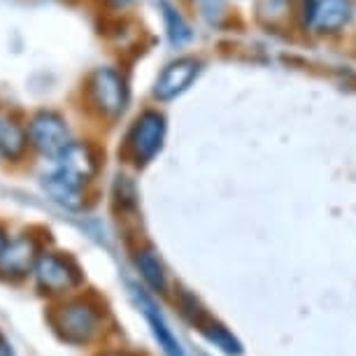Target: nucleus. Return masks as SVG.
Masks as SVG:
<instances>
[{"instance_id":"f257e3e1","label":"nucleus","mask_w":356,"mask_h":356,"mask_svg":"<svg viewBox=\"0 0 356 356\" xmlns=\"http://www.w3.org/2000/svg\"><path fill=\"white\" fill-rule=\"evenodd\" d=\"M49 321L63 342L84 347L98 338L103 328V310L91 298H68L54 307Z\"/></svg>"},{"instance_id":"f03ea898","label":"nucleus","mask_w":356,"mask_h":356,"mask_svg":"<svg viewBox=\"0 0 356 356\" xmlns=\"http://www.w3.org/2000/svg\"><path fill=\"white\" fill-rule=\"evenodd\" d=\"M33 277H35V284L44 296L63 298V296H68L82 286L84 273L77 261L68 257V254L42 252L35 268H33Z\"/></svg>"},{"instance_id":"7ed1b4c3","label":"nucleus","mask_w":356,"mask_h":356,"mask_svg":"<svg viewBox=\"0 0 356 356\" xmlns=\"http://www.w3.org/2000/svg\"><path fill=\"white\" fill-rule=\"evenodd\" d=\"M86 96H89L91 107L100 117L117 119L129 105V84H126V79L119 70L98 68L89 77Z\"/></svg>"},{"instance_id":"20e7f679","label":"nucleus","mask_w":356,"mask_h":356,"mask_svg":"<svg viewBox=\"0 0 356 356\" xmlns=\"http://www.w3.org/2000/svg\"><path fill=\"white\" fill-rule=\"evenodd\" d=\"M163 140L165 117L159 110H145L133 122L129 136H126V154L136 165H147L163 149Z\"/></svg>"},{"instance_id":"39448f33","label":"nucleus","mask_w":356,"mask_h":356,"mask_svg":"<svg viewBox=\"0 0 356 356\" xmlns=\"http://www.w3.org/2000/svg\"><path fill=\"white\" fill-rule=\"evenodd\" d=\"M26 136H29V143L35 147L42 156H49V159H58L72 143L70 129H68V124H65V119L51 110L38 112L35 117L31 119Z\"/></svg>"},{"instance_id":"423d86ee","label":"nucleus","mask_w":356,"mask_h":356,"mask_svg":"<svg viewBox=\"0 0 356 356\" xmlns=\"http://www.w3.org/2000/svg\"><path fill=\"white\" fill-rule=\"evenodd\" d=\"M98 152L89 143H70L68 149L56 159L54 175L72 189L84 191V186L98 175Z\"/></svg>"},{"instance_id":"0eeeda50","label":"nucleus","mask_w":356,"mask_h":356,"mask_svg":"<svg viewBox=\"0 0 356 356\" xmlns=\"http://www.w3.org/2000/svg\"><path fill=\"white\" fill-rule=\"evenodd\" d=\"M40 254L42 252H40V243L35 235H17V238L8 240L5 250L0 252V275L5 280L29 277V275H33V268H35Z\"/></svg>"},{"instance_id":"6e6552de","label":"nucleus","mask_w":356,"mask_h":356,"mask_svg":"<svg viewBox=\"0 0 356 356\" xmlns=\"http://www.w3.org/2000/svg\"><path fill=\"white\" fill-rule=\"evenodd\" d=\"M129 289H131V296H133V300H136L138 310L143 312L145 321L152 328V335L156 338L159 347L163 349V354L165 356H184L182 345H179L177 335L172 333L170 324L165 321L163 312L156 307V300H154L152 296L145 291V289H140L138 284H131Z\"/></svg>"},{"instance_id":"1a4fd4ad","label":"nucleus","mask_w":356,"mask_h":356,"mask_svg":"<svg viewBox=\"0 0 356 356\" xmlns=\"http://www.w3.org/2000/svg\"><path fill=\"white\" fill-rule=\"evenodd\" d=\"M200 65L203 63L193 56H184V58H177V61L168 63L163 72L159 75L156 84H154V96L159 100H163V103L182 96V93L191 86L193 79L198 77Z\"/></svg>"},{"instance_id":"9d476101","label":"nucleus","mask_w":356,"mask_h":356,"mask_svg":"<svg viewBox=\"0 0 356 356\" xmlns=\"http://www.w3.org/2000/svg\"><path fill=\"white\" fill-rule=\"evenodd\" d=\"M305 17L314 31L335 33L349 22L352 5H349V0H314Z\"/></svg>"},{"instance_id":"9b49d317","label":"nucleus","mask_w":356,"mask_h":356,"mask_svg":"<svg viewBox=\"0 0 356 356\" xmlns=\"http://www.w3.org/2000/svg\"><path fill=\"white\" fill-rule=\"evenodd\" d=\"M133 264L138 268V275L143 282L152 289L154 293H165L168 289V273L163 261L159 259V254L154 250H138Z\"/></svg>"},{"instance_id":"f8f14e48","label":"nucleus","mask_w":356,"mask_h":356,"mask_svg":"<svg viewBox=\"0 0 356 356\" xmlns=\"http://www.w3.org/2000/svg\"><path fill=\"white\" fill-rule=\"evenodd\" d=\"M29 147V136L22 124L12 119H0V156L5 161H19Z\"/></svg>"},{"instance_id":"ddd939ff","label":"nucleus","mask_w":356,"mask_h":356,"mask_svg":"<svg viewBox=\"0 0 356 356\" xmlns=\"http://www.w3.org/2000/svg\"><path fill=\"white\" fill-rule=\"evenodd\" d=\"M161 10H163V22H165V31H168V40L175 47H182L193 40V31L191 26L184 22V17L179 15L177 10L172 8L168 0H161Z\"/></svg>"},{"instance_id":"4468645a","label":"nucleus","mask_w":356,"mask_h":356,"mask_svg":"<svg viewBox=\"0 0 356 356\" xmlns=\"http://www.w3.org/2000/svg\"><path fill=\"white\" fill-rule=\"evenodd\" d=\"M200 331H203L205 338L210 340L217 349H221L224 354H228V356H240V354H243V345H240V340L235 338V335L228 331L226 326H221L219 321L207 319L205 324L200 326Z\"/></svg>"},{"instance_id":"2eb2a0df","label":"nucleus","mask_w":356,"mask_h":356,"mask_svg":"<svg viewBox=\"0 0 356 356\" xmlns=\"http://www.w3.org/2000/svg\"><path fill=\"white\" fill-rule=\"evenodd\" d=\"M0 356H15V349H12L10 340L3 333H0Z\"/></svg>"},{"instance_id":"dca6fc26","label":"nucleus","mask_w":356,"mask_h":356,"mask_svg":"<svg viewBox=\"0 0 356 356\" xmlns=\"http://www.w3.org/2000/svg\"><path fill=\"white\" fill-rule=\"evenodd\" d=\"M100 356H140V354L131 352V349H107V352H103Z\"/></svg>"},{"instance_id":"f3484780","label":"nucleus","mask_w":356,"mask_h":356,"mask_svg":"<svg viewBox=\"0 0 356 356\" xmlns=\"http://www.w3.org/2000/svg\"><path fill=\"white\" fill-rule=\"evenodd\" d=\"M8 233H5V228L3 226H0V252H3L5 250V245H8Z\"/></svg>"},{"instance_id":"a211bd4d","label":"nucleus","mask_w":356,"mask_h":356,"mask_svg":"<svg viewBox=\"0 0 356 356\" xmlns=\"http://www.w3.org/2000/svg\"><path fill=\"white\" fill-rule=\"evenodd\" d=\"M112 5H126V3H131V0H110Z\"/></svg>"}]
</instances>
